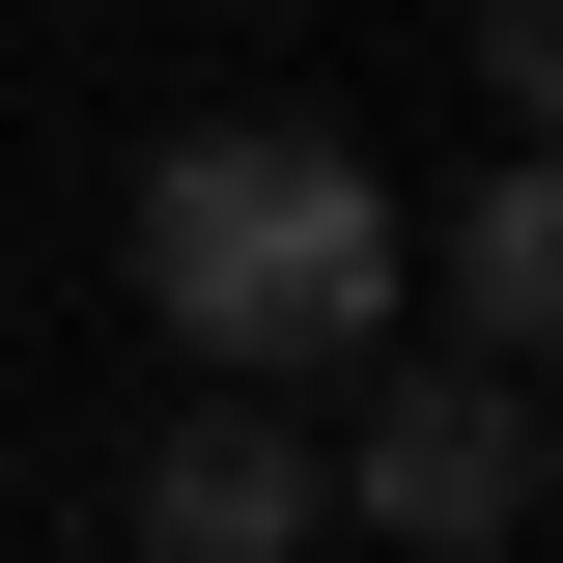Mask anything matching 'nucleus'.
Listing matches in <instances>:
<instances>
[{"mask_svg": "<svg viewBox=\"0 0 563 563\" xmlns=\"http://www.w3.org/2000/svg\"><path fill=\"white\" fill-rule=\"evenodd\" d=\"M310 536H339V479H310L254 395H198L169 451H141V563H310Z\"/></svg>", "mask_w": 563, "mask_h": 563, "instance_id": "3", "label": "nucleus"}, {"mask_svg": "<svg viewBox=\"0 0 563 563\" xmlns=\"http://www.w3.org/2000/svg\"><path fill=\"white\" fill-rule=\"evenodd\" d=\"M339 507H366L395 563H507V536H536V366H395V339H366Z\"/></svg>", "mask_w": 563, "mask_h": 563, "instance_id": "2", "label": "nucleus"}, {"mask_svg": "<svg viewBox=\"0 0 563 563\" xmlns=\"http://www.w3.org/2000/svg\"><path fill=\"white\" fill-rule=\"evenodd\" d=\"M141 310H169L225 395L366 366V339H395V198H366V141H310V113H198V141H141Z\"/></svg>", "mask_w": 563, "mask_h": 563, "instance_id": "1", "label": "nucleus"}, {"mask_svg": "<svg viewBox=\"0 0 563 563\" xmlns=\"http://www.w3.org/2000/svg\"><path fill=\"white\" fill-rule=\"evenodd\" d=\"M536 85H563V0H479V113L536 141Z\"/></svg>", "mask_w": 563, "mask_h": 563, "instance_id": "5", "label": "nucleus"}, {"mask_svg": "<svg viewBox=\"0 0 563 563\" xmlns=\"http://www.w3.org/2000/svg\"><path fill=\"white\" fill-rule=\"evenodd\" d=\"M422 310H451V366H536V339H563V198H536V169H479V198H451Z\"/></svg>", "mask_w": 563, "mask_h": 563, "instance_id": "4", "label": "nucleus"}]
</instances>
